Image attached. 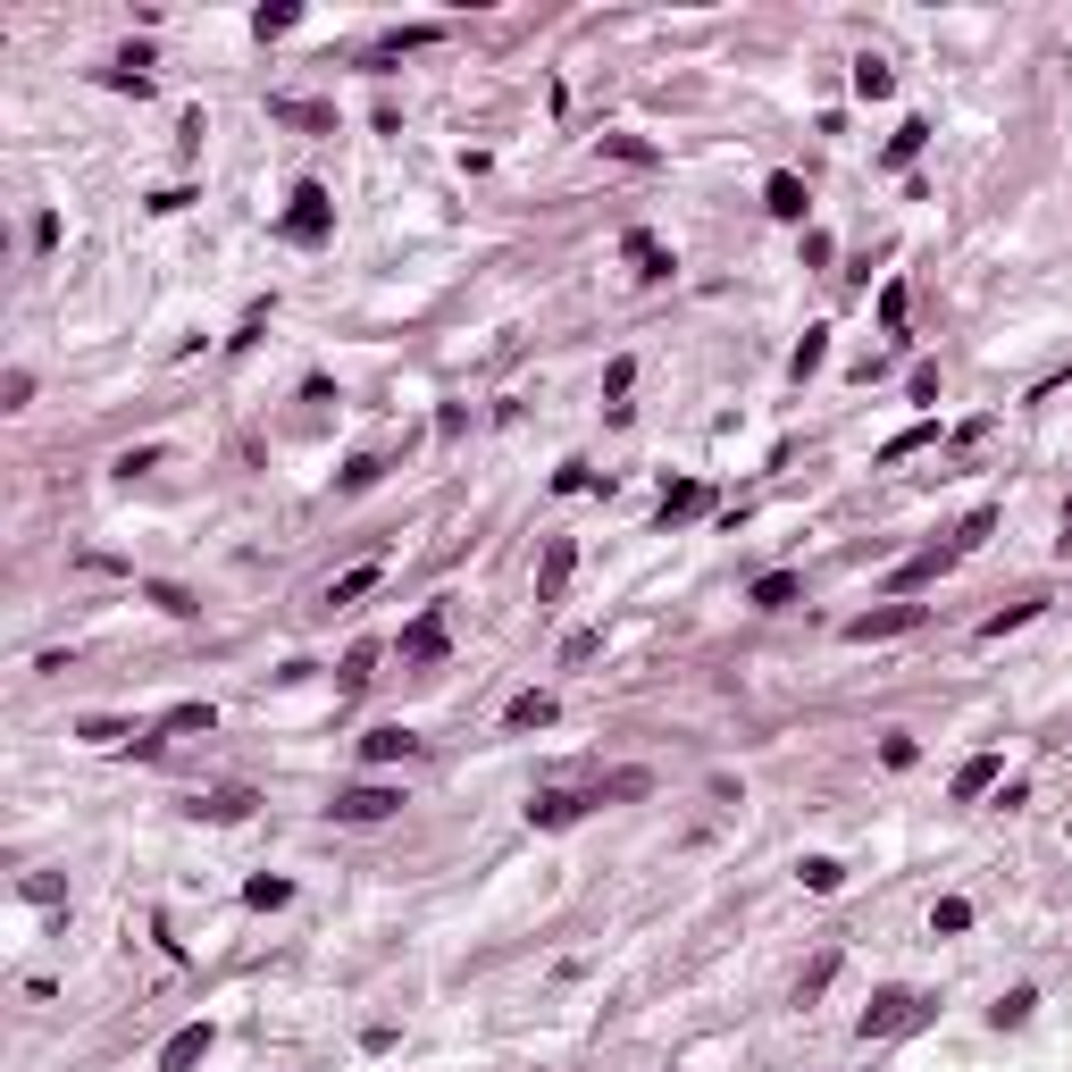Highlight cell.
<instances>
[{"label": "cell", "mask_w": 1072, "mask_h": 1072, "mask_svg": "<svg viewBox=\"0 0 1072 1072\" xmlns=\"http://www.w3.org/2000/svg\"><path fill=\"white\" fill-rule=\"evenodd\" d=\"M143 595H151V603H160V612H169V621H193V612H202V603H193V595H185V586H169V579H151V586H143Z\"/></svg>", "instance_id": "30"}, {"label": "cell", "mask_w": 1072, "mask_h": 1072, "mask_svg": "<svg viewBox=\"0 0 1072 1072\" xmlns=\"http://www.w3.org/2000/svg\"><path fill=\"white\" fill-rule=\"evenodd\" d=\"M645 788H654V772H612V779H595L586 796H595V805H629V796H645Z\"/></svg>", "instance_id": "21"}, {"label": "cell", "mask_w": 1072, "mask_h": 1072, "mask_svg": "<svg viewBox=\"0 0 1072 1072\" xmlns=\"http://www.w3.org/2000/svg\"><path fill=\"white\" fill-rule=\"evenodd\" d=\"M829 261H838V244H829L821 226H805V268H829Z\"/></svg>", "instance_id": "45"}, {"label": "cell", "mask_w": 1072, "mask_h": 1072, "mask_svg": "<svg viewBox=\"0 0 1072 1072\" xmlns=\"http://www.w3.org/2000/svg\"><path fill=\"white\" fill-rule=\"evenodd\" d=\"M595 487V470H586V461H562V470H553V494H586Z\"/></svg>", "instance_id": "42"}, {"label": "cell", "mask_w": 1072, "mask_h": 1072, "mask_svg": "<svg viewBox=\"0 0 1072 1072\" xmlns=\"http://www.w3.org/2000/svg\"><path fill=\"white\" fill-rule=\"evenodd\" d=\"M0 402H9V411H25V402H34V369H9V377H0Z\"/></svg>", "instance_id": "41"}, {"label": "cell", "mask_w": 1072, "mask_h": 1072, "mask_svg": "<svg viewBox=\"0 0 1072 1072\" xmlns=\"http://www.w3.org/2000/svg\"><path fill=\"white\" fill-rule=\"evenodd\" d=\"M989 537H998V511L980 503V511H972V520H963V528H956V553H972V545H989Z\"/></svg>", "instance_id": "33"}, {"label": "cell", "mask_w": 1072, "mask_h": 1072, "mask_svg": "<svg viewBox=\"0 0 1072 1072\" xmlns=\"http://www.w3.org/2000/svg\"><path fill=\"white\" fill-rule=\"evenodd\" d=\"M369 671H377V637H360L353 654H344V687H369Z\"/></svg>", "instance_id": "36"}, {"label": "cell", "mask_w": 1072, "mask_h": 1072, "mask_svg": "<svg viewBox=\"0 0 1072 1072\" xmlns=\"http://www.w3.org/2000/svg\"><path fill=\"white\" fill-rule=\"evenodd\" d=\"M445 654H452V637H445V603H428V612L402 629V662H419V671H428V662H445Z\"/></svg>", "instance_id": "5"}, {"label": "cell", "mask_w": 1072, "mask_h": 1072, "mask_svg": "<svg viewBox=\"0 0 1072 1072\" xmlns=\"http://www.w3.org/2000/svg\"><path fill=\"white\" fill-rule=\"evenodd\" d=\"M202 134H210V118H202V110H185V126H176V143H185V160L202 151Z\"/></svg>", "instance_id": "47"}, {"label": "cell", "mask_w": 1072, "mask_h": 1072, "mask_svg": "<svg viewBox=\"0 0 1072 1072\" xmlns=\"http://www.w3.org/2000/svg\"><path fill=\"white\" fill-rule=\"evenodd\" d=\"M336 813L344 829H369V821H395L402 813V788H386V779H353V788H336Z\"/></svg>", "instance_id": "2"}, {"label": "cell", "mask_w": 1072, "mask_h": 1072, "mask_svg": "<svg viewBox=\"0 0 1072 1072\" xmlns=\"http://www.w3.org/2000/svg\"><path fill=\"white\" fill-rule=\"evenodd\" d=\"M377 478H386V461H377V452H353V461H344V494H369Z\"/></svg>", "instance_id": "31"}, {"label": "cell", "mask_w": 1072, "mask_h": 1072, "mask_svg": "<svg viewBox=\"0 0 1072 1072\" xmlns=\"http://www.w3.org/2000/svg\"><path fill=\"white\" fill-rule=\"evenodd\" d=\"M193 821H244V813H252V788H218V796H193Z\"/></svg>", "instance_id": "17"}, {"label": "cell", "mask_w": 1072, "mask_h": 1072, "mask_svg": "<svg viewBox=\"0 0 1072 1072\" xmlns=\"http://www.w3.org/2000/svg\"><path fill=\"white\" fill-rule=\"evenodd\" d=\"M930 445H939V419H913V428H897L880 445V461H905V452H930Z\"/></svg>", "instance_id": "20"}, {"label": "cell", "mask_w": 1072, "mask_h": 1072, "mask_svg": "<svg viewBox=\"0 0 1072 1072\" xmlns=\"http://www.w3.org/2000/svg\"><path fill=\"white\" fill-rule=\"evenodd\" d=\"M704 503H713V494H704L696 478H678V487H671V494H662V503H654V528H662V537H671V528H687V520H696Z\"/></svg>", "instance_id": "8"}, {"label": "cell", "mask_w": 1072, "mask_h": 1072, "mask_svg": "<svg viewBox=\"0 0 1072 1072\" xmlns=\"http://www.w3.org/2000/svg\"><path fill=\"white\" fill-rule=\"evenodd\" d=\"M277 235H285V244H302V252H319L327 235H336V193H327L319 176H302L294 202H285V218H277Z\"/></svg>", "instance_id": "1"}, {"label": "cell", "mask_w": 1072, "mask_h": 1072, "mask_svg": "<svg viewBox=\"0 0 1072 1072\" xmlns=\"http://www.w3.org/2000/svg\"><path fill=\"white\" fill-rule=\"evenodd\" d=\"M210 1039H218V1031H210V1022H185V1031H176L169 1048H160V1072H193V1064H202V1055H210Z\"/></svg>", "instance_id": "11"}, {"label": "cell", "mask_w": 1072, "mask_h": 1072, "mask_svg": "<svg viewBox=\"0 0 1072 1072\" xmlns=\"http://www.w3.org/2000/svg\"><path fill=\"white\" fill-rule=\"evenodd\" d=\"M1022 621H1039V595H1031V603H1005V612H989V621H980V637H1005V629H1022Z\"/></svg>", "instance_id": "34"}, {"label": "cell", "mask_w": 1072, "mask_h": 1072, "mask_svg": "<svg viewBox=\"0 0 1072 1072\" xmlns=\"http://www.w3.org/2000/svg\"><path fill=\"white\" fill-rule=\"evenodd\" d=\"M553 713H562V704H553L545 687H528V696H511V704H503V729H545Z\"/></svg>", "instance_id": "15"}, {"label": "cell", "mask_w": 1072, "mask_h": 1072, "mask_svg": "<svg viewBox=\"0 0 1072 1072\" xmlns=\"http://www.w3.org/2000/svg\"><path fill=\"white\" fill-rule=\"evenodd\" d=\"M796 880H805L813 897H829V888L847 880V864H838V855H805V864H796Z\"/></svg>", "instance_id": "24"}, {"label": "cell", "mask_w": 1072, "mask_h": 1072, "mask_svg": "<svg viewBox=\"0 0 1072 1072\" xmlns=\"http://www.w3.org/2000/svg\"><path fill=\"white\" fill-rule=\"evenodd\" d=\"M1055 553H1072V511H1064V537H1055Z\"/></svg>", "instance_id": "49"}, {"label": "cell", "mask_w": 1072, "mask_h": 1072, "mask_svg": "<svg viewBox=\"0 0 1072 1072\" xmlns=\"http://www.w3.org/2000/svg\"><path fill=\"white\" fill-rule=\"evenodd\" d=\"M595 813V796H579V788H545L537 805H528V821L537 829H570V821H586Z\"/></svg>", "instance_id": "6"}, {"label": "cell", "mask_w": 1072, "mask_h": 1072, "mask_svg": "<svg viewBox=\"0 0 1072 1072\" xmlns=\"http://www.w3.org/2000/svg\"><path fill=\"white\" fill-rule=\"evenodd\" d=\"M193 729L210 737V729H218V713H210V704H176V713L160 721V737H193Z\"/></svg>", "instance_id": "27"}, {"label": "cell", "mask_w": 1072, "mask_h": 1072, "mask_svg": "<svg viewBox=\"0 0 1072 1072\" xmlns=\"http://www.w3.org/2000/svg\"><path fill=\"white\" fill-rule=\"evenodd\" d=\"M244 905H261V913H277V905H294V880H277V871H261V880L244 888Z\"/></svg>", "instance_id": "28"}, {"label": "cell", "mask_w": 1072, "mask_h": 1072, "mask_svg": "<svg viewBox=\"0 0 1072 1072\" xmlns=\"http://www.w3.org/2000/svg\"><path fill=\"white\" fill-rule=\"evenodd\" d=\"M913 1022H922V998H913V989H880L855 1031H864V1039H897V1031H913Z\"/></svg>", "instance_id": "3"}, {"label": "cell", "mask_w": 1072, "mask_h": 1072, "mask_svg": "<svg viewBox=\"0 0 1072 1072\" xmlns=\"http://www.w3.org/2000/svg\"><path fill=\"white\" fill-rule=\"evenodd\" d=\"M629 386H637V360L621 353V360H612V369H603V411H629V402H621Z\"/></svg>", "instance_id": "29"}, {"label": "cell", "mask_w": 1072, "mask_h": 1072, "mask_svg": "<svg viewBox=\"0 0 1072 1072\" xmlns=\"http://www.w3.org/2000/svg\"><path fill=\"white\" fill-rule=\"evenodd\" d=\"M75 737H93V746H118V737H134L126 721H110V713H93V721H75Z\"/></svg>", "instance_id": "40"}, {"label": "cell", "mask_w": 1072, "mask_h": 1072, "mask_svg": "<svg viewBox=\"0 0 1072 1072\" xmlns=\"http://www.w3.org/2000/svg\"><path fill=\"white\" fill-rule=\"evenodd\" d=\"M947 570H956V553H913V562H905L888 586H897V595H922V586H939Z\"/></svg>", "instance_id": "14"}, {"label": "cell", "mask_w": 1072, "mask_h": 1072, "mask_svg": "<svg viewBox=\"0 0 1072 1072\" xmlns=\"http://www.w3.org/2000/svg\"><path fill=\"white\" fill-rule=\"evenodd\" d=\"M796 595H805V579H796V570H763V579L746 586V603H754V612H788Z\"/></svg>", "instance_id": "12"}, {"label": "cell", "mask_w": 1072, "mask_h": 1072, "mask_svg": "<svg viewBox=\"0 0 1072 1072\" xmlns=\"http://www.w3.org/2000/svg\"><path fill=\"white\" fill-rule=\"evenodd\" d=\"M621 261L637 268L645 285H662V277H671V252H662L654 235H645V226H629V235H621Z\"/></svg>", "instance_id": "9"}, {"label": "cell", "mask_w": 1072, "mask_h": 1072, "mask_svg": "<svg viewBox=\"0 0 1072 1072\" xmlns=\"http://www.w3.org/2000/svg\"><path fill=\"white\" fill-rule=\"evenodd\" d=\"M989 788H998V754H972V763L956 772V805H972V796H989Z\"/></svg>", "instance_id": "19"}, {"label": "cell", "mask_w": 1072, "mask_h": 1072, "mask_svg": "<svg viewBox=\"0 0 1072 1072\" xmlns=\"http://www.w3.org/2000/svg\"><path fill=\"white\" fill-rule=\"evenodd\" d=\"M855 93H864V101H888V93H897V68H888L880 51H864V59H855Z\"/></svg>", "instance_id": "18"}, {"label": "cell", "mask_w": 1072, "mask_h": 1072, "mask_svg": "<svg viewBox=\"0 0 1072 1072\" xmlns=\"http://www.w3.org/2000/svg\"><path fill=\"white\" fill-rule=\"evenodd\" d=\"M268 118H277V126H310V134H336V110H327V101H294V93H277V101H268Z\"/></svg>", "instance_id": "13"}, {"label": "cell", "mask_w": 1072, "mask_h": 1072, "mask_svg": "<svg viewBox=\"0 0 1072 1072\" xmlns=\"http://www.w3.org/2000/svg\"><path fill=\"white\" fill-rule=\"evenodd\" d=\"M905 629H922V603H888V612L847 621V645H888V637H905Z\"/></svg>", "instance_id": "4"}, {"label": "cell", "mask_w": 1072, "mask_h": 1072, "mask_svg": "<svg viewBox=\"0 0 1072 1072\" xmlns=\"http://www.w3.org/2000/svg\"><path fill=\"white\" fill-rule=\"evenodd\" d=\"M294 25H302V9H294V0H285V9H261V18H252V34H294Z\"/></svg>", "instance_id": "38"}, {"label": "cell", "mask_w": 1072, "mask_h": 1072, "mask_svg": "<svg viewBox=\"0 0 1072 1072\" xmlns=\"http://www.w3.org/2000/svg\"><path fill=\"white\" fill-rule=\"evenodd\" d=\"M922 143H930V126H922V118H905V126L888 134V169H913V160H922Z\"/></svg>", "instance_id": "22"}, {"label": "cell", "mask_w": 1072, "mask_h": 1072, "mask_svg": "<svg viewBox=\"0 0 1072 1072\" xmlns=\"http://www.w3.org/2000/svg\"><path fill=\"white\" fill-rule=\"evenodd\" d=\"M586 654H603V629H579V637L562 645V662H586Z\"/></svg>", "instance_id": "48"}, {"label": "cell", "mask_w": 1072, "mask_h": 1072, "mask_svg": "<svg viewBox=\"0 0 1072 1072\" xmlns=\"http://www.w3.org/2000/svg\"><path fill=\"white\" fill-rule=\"evenodd\" d=\"M829 980H838V956H821V963H813L805 980H796V1005H813V998H821V989H829Z\"/></svg>", "instance_id": "39"}, {"label": "cell", "mask_w": 1072, "mask_h": 1072, "mask_svg": "<svg viewBox=\"0 0 1072 1072\" xmlns=\"http://www.w3.org/2000/svg\"><path fill=\"white\" fill-rule=\"evenodd\" d=\"M377 579H386V562H360V570H344V579L327 586V603H360V595H369Z\"/></svg>", "instance_id": "26"}, {"label": "cell", "mask_w": 1072, "mask_h": 1072, "mask_svg": "<svg viewBox=\"0 0 1072 1072\" xmlns=\"http://www.w3.org/2000/svg\"><path fill=\"white\" fill-rule=\"evenodd\" d=\"M821 360H829V327H805V344H796V353H788V377H796V386H805V377L821 369Z\"/></svg>", "instance_id": "23"}, {"label": "cell", "mask_w": 1072, "mask_h": 1072, "mask_svg": "<svg viewBox=\"0 0 1072 1072\" xmlns=\"http://www.w3.org/2000/svg\"><path fill=\"white\" fill-rule=\"evenodd\" d=\"M905 395H913V402L930 411V402H939V360H913V377H905Z\"/></svg>", "instance_id": "37"}, {"label": "cell", "mask_w": 1072, "mask_h": 1072, "mask_svg": "<svg viewBox=\"0 0 1072 1072\" xmlns=\"http://www.w3.org/2000/svg\"><path fill=\"white\" fill-rule=\"evenodd\" d=\"M143 470H160V445H134V452H118V478H143Z\"/></svg>", "instance_id": "43"}, {"label": "cell", "mask_w": 1072, "mask_h": 1072, "mask_svg": "<svg viewBox=\"0 0 1072 1072\" xmlns=\"http://www.w3.org/2000/svg\"><path fill=\"white\" fill-rule=\"evenodd\" d=\"M1031 1005H1039V989H1005V998L989 1005V1022H998V1031H1022V1022H1031Z\"/></svg>", "instance_id": "25"}, {"label": "cell", "mask_w": 1072, "mask_h": 1072, "mask_svg": "<svg viewBox=\"0 0 1072 1072\" xmlns=\"http://www.w3.org/2000/svg\"><path fill=\"white\" fill-rule=\"evenodd\" d=\"M763 210H772V218H788V226H805V210H813L805 176H788V169H779L772 185H763Z\"/></svg>", "instance_id": "10"}, {"label": "cell", "mask_w": 1072, "mask_h": 1072, "mask_svg": "<svg viewBox=\"0 0 1072 1072\" xmlns=\"http://www.w3.org/2000/svg\"><path fill=\"white\" fill-rule=\"evenodd\" d=\"M411 746H419V737L402 729V721H386V729H369V737H360V763H402Z\"/></svg>", "instance_id": "16"}, {"label": "cell", "mask_w": 1072, "mask_h": 1072, "mask_svg": "<svg viewBox=\"0 0 1072 1072\" xmlns=\"http://www.w3.org/2000/svg\"><path fill=\"white\" fill-rule=\"evenodd\" d=\"M880 327H888V336L905 327V285H880Z\"/></svg>", "instance_id": "46"}, {"label": "cell", "mask_w": 1072, "mask_h": 1072, "mask_svg": "<svg viewBox=\"0 0 1072 1072\" xmlns=\"http://www.w3.org/2000/svg\"><path fill=\"white\" fill-rule=\"evenodd\" d=\"M930 930H939V939H956V930H972V905H963V897H939V913H930Z\"/></svg>", "instance_id": "35"}, {"label": "cell", "mask_w": 1072, "mask_h": 1072, "mask_svg": "<svg viewBox=\"0 0 1072 1072\" xmlns=\"http://www.w3.org/2000/svg\"><path fill=\"white\" fill-rule=\"evenodd\" d=\"M570 570H579V545H570V537H553V545H545V562H537V603H562Z\"/></svg>", "instance_id": "7"}, {"label": "cell", "mask_w": 1072, "mask_h": 1072, "mask_svg": "<svg viewBox=\"0 0 1072 1072\" xmlns=\"http://www.w3.org/2000/svg\"><path fill=\"white\" fill-rule=\"evenodd\" d=\"M603 151H612V160H629V169H654V160H662V151L637 143V134H603Z\"/></svg>", "instance_id": "32"}, {"label": "cell", "mask_w": 1072, "mask_h": 1072, "mask_svg": "<svg viewBox=\"0 0 1072 1072\" xmlns=\"http://www.w3.org/2000/svg\"><path fill=\"white\" fill-rule=\"evenodd\" d=\"M913 754H922V746H913V737L897 729V737H888V746H880V763H888V772H913Z\"/></svg>", "instance_id": "44"}]
</instances>
